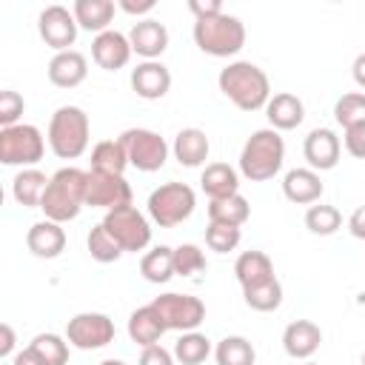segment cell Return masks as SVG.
<instances>
[{
	"label": "cell",
	"instance_id": "6da1fadb",
	"mask_svg": "<svg viewBox=\"0 0 365 365\" xmlns=\"http://www.w3.org/2000/svg\"><path fill=\"white\" fill-rule=\"evenodd\" d=\"M220 91L240 108V111H259L271 100V83L268 74L251 63V60H234L228 63L217 77Z\"/></svg>",
	"mask_w": 365,
	"mask_h": 365
},
{
	"label": "cell",
	"instance_id": "7a4b0ae2",
	"mask_svg": "<svg viewBox=\"0 0 365 365\" xmlns=\"http://www.w3.org/2000/svg\"><path fill=\"white\" fill-rule=\"evenodd\" d=\"M86 182H88V171L83 168L66 165L54 171L40 200V211L46 214V220L60 222V225L74 220L86 205Z\"/></svg>",
	"mask_w": 365,
	"mask_h": 365
},
{
	"label": "cell",
	"instance_id": "3957f363",
	"mask_svg": "<svg viewBox=\"0 0 365 365\" xmlns=\"http://www.w3.org/2000/svg\"><path fill=\"white\" fill-rule=\"evenodd\" d=\"M282 163H285V143L274 128L254 131L240 151V171L251 182H265L277 177Z\"/></svg>",
	"mask_w": 365,
	"mask_h": 365
},
{
	"label": "cell",
	"instance_id": "277c9868",
	"mask_svg": "<svg viewBox=\"0 0 365 365\" xmlns=\"http://www.w3.org/2000/svg\"><path fill=\"white\" fill-rule=\"evenodd\" d=\"M88 137H91V123L80 106H60L51 114L46 140H48V148L54 151V157L77 160L80 154H86Z\"/></svg>",
	"mask_w": 365,
	"mask_h": 365
},
{
	"label": "cell",
	"instance_id": "5b68a950",
	"mask_svg": "<svg viewBox=\"0 0 365 365\" xmlns=\"http://www.w3.org/2000/svg\"><path fill=\"white\" fill-rule=\"evenodd\" d=\"M194 43L202 54L211 57H234L245 46V23L234 14H214L205 20H194Z\"/></svg>",
	"mask_w": 365,
	"mask_h": 365
},
{
	"label": "cell",
	"instance_id": "8992f818",
	"mask_svg": "<svg viewBox=\"0 0 365 365\" xmlns=\"http://www.w3.org/2000/svg\"><path fill=\"white\" fill-rule=\"evenodd\" d=\"M145 205H148L151 222H157L160 228H174L194 214L197 194L185 182H163L160 188H154L148 194Z\"/></svg>",
	"mask_w": 365,
	"mask_h": 365
},
{
	"label": "cell",
	"instance_id": "52a82bcc",
	"mask_svg": "<svg viewBox=\"0 0 365 365\" xmlns=\"http://www.w3.org/2000/svg\"><path fill=\"white\" fill-rule=\"evenodd\" d=\"M46 140L37 125L17 123L9 128H0V163L3 165H20V168H34L43 160Z\"/></svg>",
	"mask_w": 365,
	"mask_h": 365
},
{
	"label": "cell",
	"instance_id": "ba28073f",
	"mask_svg": "<svg viewBox=\"0 0 365 365\" xmlns=\"http://www.w3.org/2000/svg\"><path fill=\"white\" fill-rule=\"evenodd\" d=\"M120 143L128 154V165H134L143 174L160 171L168 160V143L151 128H125L120 134Z\"/></svg>",
	"mask_w": 365,
	"mask_h": 365
},
{
	"label": "cell",
	"instance_id": "9c48e42d",
	"mask_svg": "<svg viewBox=\"0 0 365 365\" xmlns=\"http://www.w3.org/2000/svg\"><path fill=\"white\" fill-rule=\"evenodd\" d=\"M103 225H106V231L114 237V242L123 251H134L137 254L151 242V222L134 205H123V208L106 211Z\"/></svg>",
	"mask_w": 365,
	"mask_h": 365
},
{
	"label": "cell",
	"instance_id": "30bf717a",
	"mask_svg": "<svg viewBox=\"0 0 365 365\" xmlns=\"http://www.w3.org/2000/svg\"><path fill=\"white\" fill-rule=\"evenodd\" d=\"M151 305L157 308V314L163 317L168 331H197V325L205 319V305L200 297L191 294H160L151 299Z\"/></svg>",
	"mask_w": 365,
	"mask_h": 365
},
{
	"label": "cell",
	"instance_id": "8fae6325",
	"mask_svg": "<svg viewBox=\"0 0 365 365\" xmlns=\"http://www.w3.org/2000/svg\"><path fill=\"white\" fill-rule=\"evenodd\" d=\"M66 339L71 348H80V351L106 348L108 342H114V322H111V317L97 314V311L74 314L66 322Z\"/></svg>",
	"mask_w": 365,
	"mask_h": 365
},
{
	"label": "cell",
	"instance_id": "7c38bea8",
	"mask_svg": "<svg viewBox=\"0 0 365 365\" xmlns=\"http://www.w3.org/2000/svg\"><path fill=\"white\" fill-rule=\"evenodd\" d=\"M37 31H40L43 43L60 54V51H71L80 26H77L71 9L54 3V6H46V9L40 11V17H37Z\"/></svg>",
	"mask_w": 365,
	"mask_h": 365
},
{
	"label": "cell",
	"instance_id": "4fadbf2b",
	"mask_svg": "<svg viewBox=\"0 0 365 365\" xmlns=\"http://www.w3.org/2000/svg\"><path fill=\"white\" fill-rule=\"evenodd\" d=\"M86 205L91 208H123L131 205V185L125 182L123 174H100V171H88V182H86Z\"/></svg>",
	"mask_w": 365,
	"mask_h": 365
},
{
	"label": "cell",
	"instance_id": "5bb4252c",
	"mask_svg": "<svg viewBox=\"0 0 365 365\" xmlns=\"http://www.w3.org/2000/svg\"><path fill=\"white\" fill-rule=\"evenodd\" d=\"M131 43H128V34L117 31V29H108L103 34H94L91 40V57L100 68L106 71H120L128 66L131 60Z\"/></svg>",
	"mask_w": 365,
	"mask_h": 365
},
{
	"label": "cell",
	"instance_id": "9a60e30c",
	"mask_svg": "<svg viewBox=\"0 0 365 365\" xmlns=\"http://www.w3.org/2000/svg\"><path fill=\"white\" fill-rule=\"evenodd\" d=\"M302 154H305L308 168H314V171H331L339 163L342 143H339L336 131H331V128H314L305 137V143H302Z\"/></svg>",
	"mask_w": 365,
	"mask_h": 365
},
{
	"label": "cell",
	"instance_id": "2e32d148",
	"mask_svg": "<svg viewBox=\"0 0 365 365\" xmlns=\"http://www.w3.org/2000/svg\"><path fill=\"white\" fill-rule=\"evenodd\" d=\"M128 43H131V51L140 54L143 60H157L168 48V29L154 17L137 20L128 31Z\"/></svg>",
	"mask_w": 365,
	"mask_h": 365
},
{
	"label": "cell",
	"instance_id": "e0dca14e",
	"mask_svg": "<svg viewBox=\"0 0 365 365\" xmlns=\"http://www.w3.org/2000/svg\"><path fill=\"white\" fill-rule=\"evenodd\" d=\"M131 88L143 100H160L171 88V71L160 60H143L131 68Z\"/></svg>",
	"mask_w": 365,
	"mask_h": 365
},
{
	"label": "cell",
	"instance_id": "ac0fdd59",
	"mask_svg": "<svg viewBox=\"0 0 365 365\" xmlns=\"http://www.w3.org/2000/svg\"><path fill=\"white\" fill-rule=\"evenodd\" d=\"M322 345V331L311 319H294L282 331V348L291 359H311Z\"/></svg>",
	"mask_w": 365,
	"mask_h": 365
},
{
	"label": "cell",
	"instance_id": "d6986e66",
	"mask_svg": "<svg viewBox=\"0 0 365 365\" xmlns=\"http://www.w3.org/2000/svg\"><path fill=\"white\" fill-rule=\"evenodd\" d=\"M46 74H48L51 86H57V88H77L88 77V60L77 48L60 51V54H54L48 60Z\"/></svg>",
	"mask_w": 365,
	"mask_h": 365
},
{
	"label": "cell",
	"instance_id": "ffe728a7",
	"mask_svg": "<svg viewBox=\"0 0 365 365\" xmlns=\"http://www.w3.org/2000/svg\"><path fill=\"white\" fill-rule=\"evenodd\" d=\"M322 191H325V185L314 168H291L282 177V194L294 205H314V202H319Z\"/></svg>",
	"mask_w": 365,
	"mask_h": 365
},
{
	"label": "cell",
	"instance_id": "44dd1931",
	"mask_svg": "<svg viewBox=\"0 0 365 365\" xmlns=\"http://www.w3.org/2000/svg\"><path fill=\"white\" fill-rule=\"evenodd\" d=\"M26 245L34 257L40 259H54L66 251V231L60 222L51 220H40L26 231Z\"/></svg>",
	"mask_w": 365,
	"mask_h": 365
},
{
	"label": "cell",
	"instance_id": "7402d4cb",
	"mask_svg": "<svg viewBox=\"0 0 365 365\" xmlns=\"http://www.w3.org/2000/svg\"><path fill=\"white\" fill-rule=\"evenodd\" d=\"M265 117H268V123H271L274 131H291V128H297L305 120V106H302V100L297 94L279 91V94H274L268 100Z\"/></svg>",
	"mask_w": 365,
	"mask_h": 365
},
{
	"label": "cell",
	"instance_id": "603a6c76",
	"mask_svg": "<svg viewBox=\"0 0 365 365\" xmlns=\"http://www.w3.org/2000/svg\"><path fill=\"white\" fill-rule=\"evenodd\" d=\"M165 331H168V328H165L163 317L157 314V308H154L151 302L143 305V308H137V311H131V317H128V336H131V342H137L140 348L160 345V336H163Z\"/></svg>",
	"mask_w": 365,
	"mask_h": 365
},
{
	"label": "cell",
	"instance_id": "cb8c5ba5",
	"mask_svg": "<svg viewBox=\"0 0 365 365\" xmlns=\"http://www.w3.org/2000/svg\"><path fill=\"white\" fill-rule=\"evenodd\" d=\"M171 151H174V157H177L180 165L197 168V165H202V163L208 160L211 143H208V137H205L202 128H194V125H191V128H182V131L174 137Z\"/></svg>",
	"mask_w": 365,
	"mask_h": 365
},
{
	"label": "cell",
	"instance_id": "d4e9b609",
	"mask_svg": "<svg viewBox=\"0 0 365 365\" xmlns=\"http://www.w3.org/2000/svg\"><path fill=\"white\" fill-rule=\"evenodd\" d=\"M200 188L208 194V200H225L240 194V174L228 163H208L200 174Z\"/></svg>",
	"mask_w": 365,
	"mask_h": 365
},
{
	"label": "cell",
	"instance_id": "484cf974",
	"mask_svg": "<svg viewBox=\"0 0 365 365\" xmlns=\"http://www.w3.org/2000/svg\"><path fill=\"white\" fill-rule=\"evenodd\" d=\"M234 274H237V282L242 288H251V285H262L268 279H274V262L265 251H242L234 262Z\"/></svg>",
	"mask_w": 365,
	"mask_h": 365
},
{
	"label": "cell",
	"instance_id": "4316f807",
	"mask_svg": "<svg viewBox=\"0 0 365 365\" xmlns=\"http://www.w3.org/2000/svg\"><path fill=\"white\" fill-rule=\"evenodd\" d=\"M114 9L117 6L111 0H74V6H71L77 26L86 31H94V34L108 31V26L114 20Z\"/></svg>",
	"mask_w": 365,
	"mask_h": 365
},
{
	"label": "cell",
	"instance_id": "83f0119b",
	"mask_svg": "<svg viewBox=\"0 0 365 365\" xmlns=\"http://www.w3.org/2000/svg\"><path fill=\"white\" fill-rule=\"evenodd\" d=\"M51 177H46L40 168H23L17 171V177L11 180V197L23 205V208H40V200L46 194Z\"/></svg>",
	"mask_w": 365,
	"mask_h": 365
},
{
	"label": "cell",
	"instance_id": "f1b7e54d",
	"mask_svg": "<svg viewBox=\"0 0 365 365\" xmlns=\"http://www.w3.org/2000/svg\"><path fill=\"white\" fill-rule=\"evenodd\" d=\"M251 217V205L242 194L225 197V200H208V222H220V225H245Z\"/></svg>",
	"mask_w": 365,
	"mask_h": 365
},
{
	"label": "cell",
	"instance_id": "f546056e",
	"mask_svg": "<svg viewBox=\"0 0 365 365\" xmlns=\"http://www.w3.org/2000/svg\"><path fill=\"white\" fill-rule=\"evenodd\" d=\"M140 274H143L145 282H154V285H163L171 277H177L174 274V248L157 245V248L145 251L143 259H140Z\"/></svg>",
	"mask_w": 365,
	"mask_h": 365
},
{
	"label": "cell",
	"instance_id": "4dcf8cb0",
	"mask_svg": "<svg viewBox=\"0 0 365 365\" xmlns=\"http://www.w3.org/2000/svg\"><path fill=\"white\" fill-rule=\"evenodd\" d=\"M128 165V154L117 140H103L91 148V171H100V174H123Z\"/></svg>",
	"mask_w": 365,
	"mask_h": 365
},
{
	"label": "cell",
	"instance_id": "1f68e13d",
	"mask_svg": "<svg viewBox=\"0 0 365 365\" xmlns=\"http://www.w3.org/2000/svg\"><path fill=\"white\" fill-rule=\"evenodd\" d=\"M174 359L180 362V365H200V362H205L208 359V354H211V339L205 336V334H200V331H185L177 342H174Z\"/></svg>",
	"mask_w": 365,
	"mask_h": 365
},
{
	"label": "cell",
	"instance_id": "d6a6232c",
	"mask_svg": "<svg viewBox=\"0 0 365 365\" xmlns=\"http://www.w3.org/2000/svg\"><path fill=\"white\" fill-rule=\"evenodd\" d=\"M217 365H254L257 351L245 336H222L214 348Z\"/></svg>",
	"mask_w": 365,
	"mask_h": 365
},
{
	"label": "cell",
	"instance_id": "836d02e7",
	"mask_svg": "<svg viewBox=\"0 0 365 365\" xmlns=\"http://www.w3.org/2000/svg\"><path fill=\"white\" fill-rule=\"evenodd\" d=\"M242 297H245V305L251 311H259V314H268V311H277L282 305V285L279 279H268L262 285H251V288H242Z\"/></svg>",
	"mask_w": 365,
	"mask_h": 365
},
{
	"label": "cell",
	"instance_id": "e575fe53",
	"mask_svg": "<svg viewBox=\"0 0 365 365\" xmlns=\"http://www.w3.org/2000/svg\"><path fill=\"white\" fill-rule=\"evenodd\" d=\"M342 225V214L336 205H325V202H314L305 211V228L317 237H331L334 231H339Z\"/></svg>",
	"mask_w": 365,
	"mask_h": 365
},
{
	"label": "cell",
	"instance_id": "d590c367",
	"mask_svg": "<svg viewBox=\"0 0 365 365\" xmlns=\"http://www.w3.org/2000/svg\"><path fill=\"white\" fill-rule=\"evenodd\" d=\"M29 348L46 362V365H66L68 362V339L60 336V334H37Z\"/></svg>",
	"mask_w": 365,
	"mask_h": 365
},
{
	"label": "cell",
	"instance_id": "8d00e7d4",
	"mask_svg": "<svg viewBox=\"0 0 365 365\" xmlns=\"http://www.w3.org/2000/svg\"><path fill=\"white\" fill-rule=\"evenodd\" d=\"M86 248H88L91 259H97V262H117V259L125 254V251L114 242V237L106 231V225H103V222H100V225H94V228L88 231Z\"/></svg>",
	"mask_w": 365,
	"mask_h": 365
},
{
	"label": "cell",
	"instance_id": "74e56055",
	"mask_svg": "<svg viewBox=\"0 0 365 365\" xmlns=\"http://www.w3.org/2000/svg\"><path fill=\"white\" fill-rule=\"evenodd\" d=\"M334 120L342 128L365 123V91H348L334 103Z\"/></svg>",
	"mask_w": 365,
	"mask_h": 365
},
{
	"label": "cell",
	"instance_id": "f35d334b",
	"mask_svg": "<svg viewBox=\"0 0 365 365\" xmlns=\"http://www.w3.org/2000/svg\"><path fill=\"white\" fill-rule=\"evenodd\" d=\"M205 271V254L194 242H182L174 248V274L177 277H194Z\"/></svg>",
	"mask_w": 365,
	"mask_h": 365
},
{
	"label": "cell",
	"instance_id": "ab89813d",
	"mask_svg": "<svg viewBox=\"0 0 365 365\" xmlns=\"http://www.w3.org/2000/svg\"><path fill=\"white\" fill-rule=\"evenodd\" d=\"M240 240H242V231L234 228V225L208 222V228H205V245H208L211 251H217V254H228V251H234V248L240 245Z\"/></svg>",
	"mask_w": 365,
	"mask_h": 365
},
{
	"label": "cell",
	"instance_id": "60d3db41",
	"mask_svg": "<svg viewBox=\"0 0 365 365\" xmlns=\"http://www.w3.org/2000/svg\"><path fill=\"white\" fill-rule=\"evenodd\" d=\"M23 111H26V100L17 91L3 88L0 91V128L17 125V120L23 117Z\"/></svg>",
	"mask_w": 365,
	"mask_h": 365
},
{
	"label": "cell",
	"instance_id": "b9f144b4",
	"mask_svg": "<svg viewBox=\"0 0 365 365\" xmlns=\"http://www.w3.org/2000/svg\"><path fill=\"white\" fill-rule=\"evenodd\" d=\"M342 143H345V151H348L351 157H356V160H365V123L345 128V137H342Z\"/></svg>",
	"mask_w": 365,
	"mask_h": 365
},
{
	"label": "cell",
	"instance_id": "7bdbcfd3",
	"mask_svg": "<svg viewBox=\"0 0 365 365\" xmlns=\"http://www.w3.org/2000/svg\"><path fill=\"white\" fill-rule=\"evenodd\" d=\"M174 362H177V359H174L171 351H165L163 345H148V348H143L137 365H174Z\"/></svg>",
	"mask_w": 365,
	"mask_h": 365
},
{
	"label": "cell",
	"instance_id": "ee69618b",
	"mask_svg": "<svg viewBox=\"0 0 365 365\" xmlns=\"http://www.w3.org/2000/svg\"><path fill=\"white\" fill-rule=\"evenodd\" d=\"M188 11L194 14V20H205V17L222 14V3L220 0H188Z\"/></svg>",
	"mask_w": 365,
	"mask_h": 365
},
{
	"label": "cell",
	"instance_id": "f6af8a7d",
	"mask_svg": "<svg viewBox=\"0 0 365 365\" xmlns=\"http://www.w3.org/2000/svg\"><path fill=\"white\" fill-rule=\"evenodd\" d=\"M14 328L9 325V322H3L0 325V356H6V359H11L14 356Z\"/></svg>",
	"mask_w": 365,
	"mask_h": 365
},
{
	"label": "cell",
	"instance_id": "bcb514c9",
	"mask_svg": "<svg viewBox=\"0 0 365 365\" xmlns=\"http://www.w3.org/2000/svg\"><path fill=\"white\" fill-rule=\"evenodd\" d=\"M117 6H120L125 14H137V17H140V14L154 11V6H157V3H154V0H120Z\"/></svg>",
	"mask_w": 365,
	"mask_h": 365
},
{
	"label": "cell",
	"instance_id": "7dc6e473",
	"mask_svg": "<svg viewBox=\"0 0 365 365\" xmlns=\"http://www.w3.org/2000/svg\"><path fill=\"white\" fill-rule=\"evenodd\" d=\"M348 231H351L356 240H365V205L354 208V214L348 217Z\"/></svg>",
	"mask_w": 365,
	"mask_h": 365
},
{
	"label": "cell",
	"instance_id": "c3c4849f",
	"mask_svg": "<svg viewBox=\"0 0 365 365\" xmlns=\"http://www.w3.org/2000/svg\"><path fill=\"white\" fill-rule=\"evenodd\" d=\"M11 365H46L31 348H23V351H17L14 356H11Z\"/></svg>",
	"mask_w": 365,
	"mask_h": 365
},
{
	"label": "cell",
	"instance_id": "681fc988",
	"mask_svg": "<svg viewBox=\"0 0 365 365\" xmlns=\"http://www.w3.org/2000/svg\"><path fill=\"white\" fill-rule=\"evenodd\" d=\"M351 74H354V83L365 91V51L356 54V60H354V66H351Z\"/></svg>",
	"mask_w": 365,
	"mask_h": 365
},
{
	"label": "cell",
	"instance_id": "f907efd6",
	"mask_svg": "<svg viewBox=\"0 0 365 365\" xmlns=\"http://www.w3.org/2000/svg\"><path fill=\"white\" fill-rule=\"evenodd\" d=\"M100 365H125V362H123V359H103Z\"/></svg>",
	"mask_w": 365,
	"mask_h": 365
},
{
	"label": "cell",
	"instance_id": "816d5d0a",
	"mask_svg": "<svg viewBox=\"0 0 365 365\" xmlns=\"http://www.w3.org/2000/svg\"><path fill=\"white\" fill-rule=\"evenodd\" d=\"M305 365H319V362H305Z\"/></svg>",
	"mask_w": 365,
	"mask_h": 365
},
{
	"label": "cell",
	"instance_id": "f5cc1de1",
	"mask_svg": "<svg viewBox=\"0 0 365 365\" xmlns=\"http://www.w3.org/2000/svg\"><path fill=\"white\" fill-rule=\"evenodd\" d=\"M362 365H365V354H362Z\"/></svg>",
	"mask_w": 365,
	"mask_h": 365
}]
</instances>
